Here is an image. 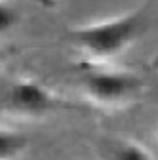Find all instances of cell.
I'll return each mask as SVG.
<instances>
[{
    "label": "cell",
    "instance_id": "1",
    "mask_svg": "<svg viewBox=\"0 0 158 160\" xmlns=\"http://www.w3.org/2000/svg\"><path fill=\"white\" fill-rule=\"evenodd\" d=\"M149 8L143 6L112 19L86 25L71 32V42L76 50H80L86 57L95 63L111 61L124 53L137 38L145 32Z\"/></svg>",
    "mask_w": 158,
    "mask_h": 160
},
{
    "label": "cell",
    "instance_id": "2",
    "mask_svg": "<svg viewBox=\"0 0 158 160\" xmlns=\"http://www.w3.org/2000/svg\"><path fill=\"white\" fill-rule=\"evenodd\" d=\"M82 90L91 103L114 109L131 103L141 90V80L133 72L114 69H93L84 72Z\"/></svg>",
    "mask_w": 158,
    "mask_h": 160
},
{
    "label": "cell",
    "instance_id": "3",
    "mask_svg": "<svg viewBox=\"0 0 158 160\" xmlns=\"http://www.w3.org/2000/svg\"><path fill=\"white\" fill-rule=\"evenodd\" d=\"M4 107L21 116H42L65 109H76L72 103L61 99L50 88L32 78H19L10 84L4 97Z\"/></svg>",
    "mask_w": 158,
    "mask_h": 160
},
{
    "label": "cell",
    "instance_id": "4",
    "mask_svg": "<svg viewBox=\"0 0 158 160\" xmlns=\"http://www.w3.org/2000/svg\"><path fill=\"white\" fill-rule=\"evenodd\" d=\"M101 160H154L152 152L131 139H109L99 149Z\"/></svg>",
    "mask_w": 158,
    "mask_h": 160
},
{
    "label": "cell",
    "instance_id": "5",
    "mask_svg": "<svg viewBox=\"0 0 158 160\" xmlns=\"http://www.w3.org/2000/svg\"><path fill=\"white\" fill-rule=\"evenodd\" d=\"M27 145L25 133L0 126V160H19L27 151Z\"/></svg>",
    "mask_w": 158,
    "mask_h": 160
},
{
    "label": "cell",
    "instance_id": "6",
    "mask_svg": "<svg viewBox=\"0 0 158 160\" xmlns=\"http://www.w3.org/2000/svg\"><path fill=\"white\" fill-rule=\"evenodd\" d=\"M15 23H17V12L10 4L0 2V34L8 32Z\"/></svg>",
    "mask_w": 158,
    "mask_h": 160
},
{
    "label": "cell",
    "instance_id": "7",
    "mask_svg": "<svg viewBox=\"0 0 158 160\" xmlns=\"http://www.w3.org/2000/svg\"><path fill=\"white\" fill-rule=\"evenodd\" d=\"M154 137H156V143H158V124H156V128H154Z\"/></svg>",
    "mask_w": 158,
    "mask_h": 160
}]
</instances>
